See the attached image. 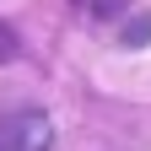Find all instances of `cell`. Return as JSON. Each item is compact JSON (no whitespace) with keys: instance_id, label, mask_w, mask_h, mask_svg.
I'll use <instances>...</instances> for the list:
<instances>
[{"instance_id":"1","label":"cell","mask_w":151,"mask_h":151,"mask_svg":"<svg viewBox=\"0 0 151 151\" xmlns=\"http://www.w3.org/2000/svg\"><path fill=\"white\" fill-rule=\"evenodd\" d=\"M54 146V129L43 113H0V151H49Z\"/></svg>"},{"instance_id":"2","label":"cell","mask_w":151,"mask_h":151,"mask_svg":"<svg viewBox=\"0 0 151 151\" xmlns=\"http://www.w3.org/2000/svg\"><path fill=\"white\" fill-rule=\"evenodd\" d=\"M92 22H119V16H129L135 11V0H76Z\"/></svg>"},{"instance_id":"3","label":"cell","mask_w":151,"mask_h":151,"mask_svg":"<svg viewBox=\"0 0 151 151\" xmlns=\"http://www.w3.org/2000/svg\"><path fill=\"white\" fill-rule=\"evenodd\" d=\"M146 38H151V16H135V22L124 27V43L135 49V43H146Z\"/></svg>"}]
</instances>
